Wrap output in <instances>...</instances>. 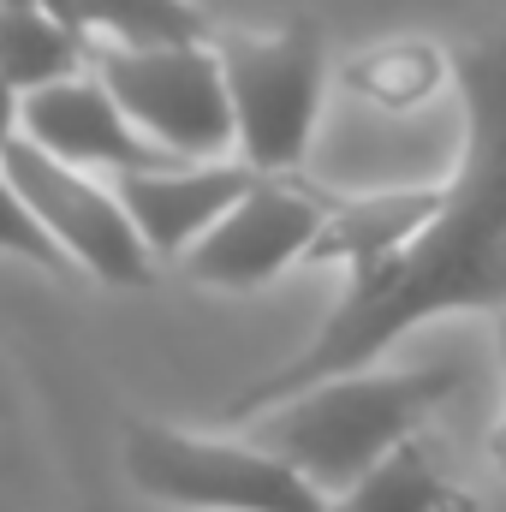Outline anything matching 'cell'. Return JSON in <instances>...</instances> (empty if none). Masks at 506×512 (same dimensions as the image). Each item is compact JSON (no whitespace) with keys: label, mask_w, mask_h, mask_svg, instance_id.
<instances>
[{"label":"cell","mask_w":506,"mask_h":512,"mask_svg":"<svg viewBox=\"0 0 506 512\" xmlns=\"http://www.w3.org/2000/svg\"><path fill=\"white\" fill-rule=\"evenodd\" d=\"M459 393V370H340L322 382L298 387L274 405H262L251 423V441L280 453L298 477H310L322 495L352 489L381 453L429 423L441 399Z\"/></svg>","instance_id":"obj_2"},{"label":"cell","mask_w":506,"mask_h":512,"mask_svg":"<svg viewBox=\"0 0 506 512\" xmlns=\"http://www.w3.org/2000/svg\"><path fill=\"white\" fill-rule=\"evenodd\" d=\"M328 512H477V495L447 477L435 441L417 429L393 441L352 489L328 495Z\"/></svg>","instance_id":"obj_11"},{"label":"cell","mask_w":506,"mask_h":512,"mask_svg":"<svg viewBox=\"0 0 506 512\" xmlns=\"http://www.w3.org/2000/svg\"><path fill=\"white\" fill-rule=\"evenodd\" d=\"M441 203V185H387V191H358V197H322V221L304 262H370V256L399 251Z\"/></svg>","instance_id":"obj_10"},{"label":"cell","mask_w":506,"mask_h":512,"mask_svg":"<svg viewBox=\"0 0 506 512\" xmlns=\"http://www.w3.org/2000/svg\"><path fill=\"white\" fill-rule=\"evenodd\" d=\"M0 173L12 179V191L24 197L36 227L66 251L72 268H90L108 286H149L155 280V256L137 239L120 197L102 191L84 167H72V161L36 149L24 131H12L0 143Z\"/></svg>","instance_id":"obj_6"},{"label":"cell","mask_w":506,"mask_h":512,"mask_svg":"<svg viewBox=\"0 0 506 512\" xmlns=\"http://www.w3.org/2000/svg\"><path fill=\"white\" fill-rule=\"evenodd\" d=\"M316 221H322L316 185H298L292 173H256L179 256L197 286L251 292V286H268L280 268L304 262Z\"/></svg>","instance_id":"obj_7"},{"label":"cell","mask_w":506,"mask_h":512,"mask_svg":"<svg viewBox=\"0 0 506 512\" xmlns=\"http://www.w3.org/2000/svg\"><path fill=\"white\" fill-rule=\"evenodd\" d=\"M18 131L36 149L60 155L72 167H114L120 173V167H167V161H179L173 149H161L155 137H143L131 126L126 108L108 96V84L90 66L24 90L18 96Z\"/></svg>","instance_id":"obj_8"},{"label":"cell","mask_w":506,"mask_h":512,"mask_svg":"<svg viewBox=\"0 0 506 512\" xmlns=\"http://www.w3.org/2000/svg\"><path fill=\"white\" fill-rule=\"evenodd\" d=\"M215 60L233 108V143L256 173H298L328 96V36L316 18L280 30H215Z\"/></svg>","instance_id":"obj_3"},{"label":"cell","mask_w":506,"mask_h":512,"mask_svg":"<svg viewBox=\"0 0 506 512\" xmlns=\"http://www.w3.org/2000/svg\"><path fill=\"white\" fill-rule=\"evenodd\" d=\"M84 36L108 42H209L215 18L191 0H72Z\"/></svg>","instance_id":"obj_14"},{"label":"cell","mask_w":506,"mask_h":512,"mask_svg":"<svg viewBox=\"0 0 506 512\" xmlns=\"http://www.w3.org/2000/svg\"><path fill=\"white\" fill-rule=\"evenodd\" d=\"M453 84L465 131L435 215L399 251L352 262V280L340 304L322 316V328L286 364L239 387L221 411L227 423H245L262 405L322 376L376 364L393 340L435 316L506 304V30L453 54Z\"/></svg>","instance_id":"obj_1"},{"label":"cell","mask_w":506,"mask_h":512,"mask_svg":"<svg viewBox=\"0 0 506 512\" xmlns=\"http://www.w3.org/2000/svg\"><path fill=\"white\" fill-rule=\"evenodd\" d=\"M126 477L161 507L185 512H328V495L256 441H215L131 417L120 441Z\"/></svg>","instance_id":"obj_4"},{"label":"cell","mask_w":506,"mask_h":512,"mask_svg":"<svg viewBox=\"0 0 506 512\" xmlns=\"http://www.w3.org/2000/svg\"><path fill=\"white\" fill-rule=\"evenodd\" d=\"M340 84L370 102L381 114H411L423 108L435 90L453 84V60L429 42V36H393V42H376L364 54H352L340 66Z\"/></svg>","instance_id":"obj_12"},{"label":"cell","mask_w":506,"mask_h":512,"mask_svg":"<svg viewBox=\"0 0 506 512\" xmlns=\"http://www.w3.org/2000/svg\"><path fill=\"white\" fill-rule=\"evenodd\" d=\"M84 48H90V36L60 24L48 6L0 0V78L18 96L36 90V84H54L66 72H84Z\"/></svg>","instance_id":"obj_13"},{"label":"cell","mask_w":506,"mask_h":512,"mask_svg":"<svg viewBox=\"0 0 506 512\" xmlns=\"http://www.w3.org/2000/svg\"><path fill=\"white\" fill-rule=\"evenodd\" d=\"M0 251L24 256V262H36V268H48V274H72L66 251L36 227V215L24 209V197L12 191V179H6V173H0Z\"/></svg>","instance_id":"obj_15"},{"label":"cell","mask_w":506,"mask_h":512,"mask_svg":"<svg viewBox=\"0 0 506 512\" xmlns=\"http://www.w3.org/2000/svg\"><path fill=\"white\" fill-rule=\"evenodd\" d=\"M495 334H501V370H506V304L495 310Z\"/></svg>","instance_id":"obj_18"},{"label":"cell","mask_w":506,"mask_h":512,"mask_svg":"<svg viewBox=\"0 0 506 512\" xmlns=\"http://www.w3.org/2000/svg\"><path fill=\"white\" fill-rule=\"evenodd\" d=\"M489 459H495V471H506V411L489 423Z\"/></svg>","instance_id":"obj_17"},{"label":"cell","mask_w":506,"mask_h":512,"mask_svg":"<svg viewBox=\"0 0 506 512\" xmlns=\"http://www.w3.org/2000/svg\"><path fill=\"white\" fill-rule=\"evenodd\" d=\"M256 179L251 161H203V167H120V209L131 215L137 239L149 245V256H179L245 185Z\"/></svg>","instance_id":"obj_9"},{"label":"cell","mask_w":506,"mask_h":512,"mask_svg":"<svg viewBox=\"0 0 506 512\" xmlns=\"http://www.w3.org/2000/svg\"><path fill=\"white\" fill-rule=\"evenodd\" d=\"M12 131H18V90L0 78V143H6Z\"/></svg>","instance_id":"obj_16"},{"label":"cell","mask_w":506,"mask_h":512,"mask_svg":"<svg viewBox=\"0 0 506 512\" xmlns=\"http://www.w3.org/2000/svg\"><path fill=\"white\" fill-rule=\"evenodd\" d=\"M84 66L108 84L126 120L179 161H215L233 149V108L215 42H96Z\"/></svg>","instance_id":"obj_5"}]
</instances>
